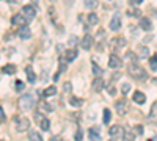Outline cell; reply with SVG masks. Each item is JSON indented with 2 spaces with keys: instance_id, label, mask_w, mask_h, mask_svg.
Returning a JSON list of instances; mask_svg holds the SVG:
<instances>
[{
  "instance_id": "42",
  "label": "cell",
  "mask_w": 157,
  "mask_h": 141,
  "mask_svg": "<svg viewBox=\"0 0 157 141\" xmlns=\"http://www.w3.org/2000/svg\"><path fill=\"white\" fill-rule=\"evenodd\" d=\"M129 16H140V11L138 9H134V11H130Z\"/></svg>"
},
{
  "instance_id": "37",
  "label": "cell",
  "mask_w": 157,
  "mask_h": 141,
  "mask_svg": "<svg viewBox=\"0 0 157 141\" xmlns=\"http://www.w3.org/2000/svg\"><path fill=\"white\" fill-rule=\"evenodd\" d=\"M107 91H109V94H110V96H115V94H116V88H115L113 85H110V86L107 88Z\"/></svg>"
},
{
  "instance_id": "7",
  "label": "cell",
  "mask_w": 157,
  "mask_h": 141,
  "mask_svg": "<svg viewBox=\"0 0 157 141\" xmlns=\"http://www.w3.org/2000/svg\"><path fill=\"white\" fill-rule=\"evenodd\" d=\"M80 46H82L83 50H90L91 47H93V36L86 33L82 39H80Z\"/></svg>"
},
{
  "instance_id": "14",
  "label": "cell",
  "mask_w": 157,
  "mask_h": 141,
  "mask_svg": "<svg viewBox=\"0 0 157 141\" xmlns=\"http://www.w3.org/2000/svg\"><path fill=\"white\" fill-rule=\"evenodd\" d=\"M25 74H27V80L30 82V83H35L36 82V74H35V71H33V66H25Z\"/></svg>"
},
{
  "instance_id": "22",
  "label": "cell",
  "mask_w": 157,
  "mask_h": 141,
  "mask_svg": "<svg viewBox=\"0 0 157 141\" xmlns=\"http://www.w3.org/2000/svg\"><path fill=\"white\" fill-rule=\"evenodd\" d=\"M138 57H140V58H148V57H149V49H148L146 46L138 47Z\"/></svg>"
},
{
  "instance_id": "34",
  "label": "cell",
  "mask_w": 157,
  "mask_h": 141,
  "mask_svg": "<svg viewBox=\"0 0 157 141\" xmlns=\"http://www.w3.org/2000/svg\"><path fill=\"white\" fill-rule=\"evenodd\" d=\"M64 69H66V66H64V65H61V66H60V69H58V72H57V74L54 75V80H55V82H57V80L60 79V74H61V72H63Z\"/></svg>"
},
{
  "instance_id": "10",
  "label": "cell",
  "mask_w": 157,
  "mask_h": 141,
  "mask_svg": "<svg viewBox=\"0 0 157 141\" xmlns=\"http://www.w3.org/2000/svg\"><path fill=\"white\" fill-rule=\"evenodd\" d=\"M22 13H24V16L27 17L29 20H32V19L35 17V14H36V9H35L33 5H25V6L22 8Z\"/></svg>"
},
{
  "instance_id": "32",
  "label": "cell",
  "mask_w": 157,
  "mask_h": 141,
  "mask_svg": "<svg viewBox=\"0 0 157 141\" xmlns=\"http://www.w3.org/2000/svg\"><path fill=\"white\" fill-rule=\"evenodd\" d=\"M71 89H72V83L71 82H64L63 83V91L64 93H71Z\"/></svg>"
},
{
  "instance_id": "38",
  "label": "cell",
  "mask_w": 157,
  "mask_h": 141,
  "mask_svg": "<svg viewBox=\"0 0 157 141\" xmlns=\"http://www.w3.org/2000/svg\"><path fill=\"white\" fill-rule=\"evenodd\" d=\"M134 132H135L137 135H141V133H143V125H135Z\"/></svg>"
},
{
  "instance_id": "41",
  "label": "cell",
  "mask_w": 157,
  "mask_h": 141,
  "mask_svg": "<svg viewBox=\"0 0 157 141\" xmlns=\"http://www.w3.org/2000/svg\"><path fill=\"white\" fill-rule=\"evenodd\" d=\"M69 44H71V46L77 44V38H75V36H71V39H69Z\"/></svg>"
},
{
  "instance_id": "31",
  "label": "cell",
  "mask_w": 157,
  "mask_h": 141,
  "mask_svg": "<svg viewBox=\"0 0 157 141\" xmlns=\"http://www.w3.org/2000/svg\"><path fill=\"white\" fill-rule=\"evenodd\" d=\"M149 114L152 118H157V102H154V104L151 105V110H149Z\"/></svg>"
},
{
  "instance_id": "39",
  "label": "cell",
  "mask_w": 157,
  "mask_h": 141,
  "mask_svg": "<svg viewBox=\"0 0 157 141\" xmlns=\"http://www.w3.org/2000/svg\"><path fill=\"white\" fill-rule=\"evenodd\" d=\"M49 141H63V136L61 135H54V136H50Z\"/></svg>"
},
{
  "instance_id": "30",
  "label": "cell",
  "mask_w": 157,
  "mask_h": 141,
  "mask_svg": "<svg viewBox=\"0 0 157 141\" xmlns=\"http://www.w3.org/2000/svg\"><path fill=\"white\" fill-rule=\"evenodd\" d=\"M74 139H75V141H82V139H83V130H82V129H77V132H75V135H74Z\"/></svg>"
},
{
  "instance_id": "8",
  "label": "cell",
  "mask_w": 157,
  "mask_h": 141,
  "mask_svg": "<svg viewBox=\"0 0 157 141\" xmlns=\"http://www.w3.org/2000/svg\"><path fill=\"white\" fill-rule=\"evenodd\" d=\"M35 119H36V122H39V127H41V130H49V127H50V121L47 119V118H44V116H41V114H36L35 116Z\"/></svg>"
},
{
  "instance_id": "12",
  "label": "cell",
  "mask_w": 157,
  "mask_h": 141,
  "mask_svg": "<svg viewBox=\"0 0 157 141\" xmlns=\"http://www.w3.org/2000/svg\"><path fill=\"white\" fill-rule=\"evenodd\" d=\"M88 136L93 141H99L101 139V127H91L88 130Z\"/></svg>"
},
{
  "instance_id": "2",
  "label": "cell",
  "mask_w": 157,
  "mask_h": 141,
  "mask_svg": "<svg viewBox=\"0 0 157 141\" xmlns=\"http://www.w3.org/2000/svg\"><path fill=\"white\" fill-rule=\"evenodd\" d=\"M127 72L130 77H134L137 80H146V72L140 65H135V63H130L127 66Z\"/></svg>"
},
{
  "instance_id": "5",
  "label": "cell",
  "mask_w": 157,
  "mask_h": 141,
  "mask_svg": "<svg viewBox=\"0 0 157 141\" xmlns=\"http://www.w3.org/2000/svg\"><path fill=\"white\" fill-rule=\"evenodd\" d=\"M121 66H123V60L118 57V55H110V58H109V68L120 69Z\"/></svg>"
},
{
  "instance_id": "43",
  "label": "cell",
  "mask_w": 157,
  "mask_h": 141,
  "mask_svg": "<svg viewBox=\"0 0 157 141\" xmlns=\"http://www.w3.org/2000/svg\"><path fill=\"white\" fill-rule=\"evenodd\" d=\"M141 2H143V0H130V3H132V5H135V6H137V5H140Z\"/></svg>"
},
{
  "instance_id": "35",
  "label": "cell",
  "mask_w": 157,
  "mask_h": 141,
  "mask_svg": "<svg viewBox=\"0 0 157 141\" xmlns=\"http://www.w3.org/2000/svg\"><path fill=\"white\" fill-rule=\"evenodd\" d=\"M130 91V85L129 83H123V86H121V93L123 94H127Z\"/></svg>"
},
{
  "instance_id": "18",
  "label": "cell",
  "mask_w": 157,
  "mask_h": 141,
  "mask_svg": "<svg viewBox=\"0 0 157 141\" xmlns=\"http://www.w3.org/2000/svg\"><path fill=\"white\" fill-rule=\"evenodd\" d=\"M140 27L145 30V32H149V30L152 28L151 19H148V17H141V19H140Z\"/></svg>"
},
{
  "instance_id": "6",
  "label": "cell",
  "mask_w": 157,
  "mask_h": 141,
  "mask_svg": "<svg viewBox=\"0 0 157 141\" xmlns=\"http://www.w3.org/2000/svg\"><path fill=\"white\" fill-rule=\"evenodd\" d=\"M121 28V16L118 14V13H115L112 20H110V30L116 32V30H120Z\"/></svg>"
},
{
  "instance_id": "36",
  "label": "cell",
  "mask_w": 157,
  "mask_h": 141,
  "mask_svg": "<svg viewBox=\"0 0 157 141\" xmlns=\"http://www.w3.org/2000/svg\"><path fill=\"white\" fill-rule=\"evenodd\" d=\"M16 91H17V93L24 91V83H22L21 80H17V82H16Z\"/></svg>"
},
{
  "instance_id": "28",
  "label": "cell",
  "mask_w": 157,
  "mask_h": 141,
  "mask_svg": "<svg viewBox=\"0 0 157 141\" xmlns=\"http://www.w3.org/2000/svg\"><path fill=\"white\" fill-rule=\"evenodd\" d=\"M134 138H135V135L129 130H126L124 135H123V141H134Z\"/></svg>"
},
{
  "instance_id": "3",
  "label": "cell",
  "mask_w": 157,
  "mask_h": 141,
  "mask_svg": "<svg viewBox=\"0 0 157 141\" xmlns=\"http://www.w3.org/2000/svg\"><path fill=\"white\" fill-rule=\"evenodd\" d=\"M29 127H30L29 118H25V116H17L16 118V130L17 132H25Z\"/></svg>"
},
{
  "instance_id": "15",
  "label": "cell",
  "mask_w": 157,
  "mask_h": 141,
  "mask_svg": "<svg viewBox=\"0 0 157 141\" xmlns=\"http://www.w3.org/2000/svg\"><path fill=\"white\" fill-rule=\"evenodd\" d=\"M17 35H19L21 39H30V38H32V32H30L29 27H21Z\"/></svg>"
},
{
  "instance_id": "11",
  "label": "cell",
  "mask_w": 157,
  "mask_h": 141,
  "mask_svg": "<svg viewBox=\"0 0 157 141\" xmlns=\"http://www.w3.org/2000/svg\"><path fill=\"white\" fill-rule=\"evenodd\" d=\"M109 133H110V136L115 139V138H118V136H123V135H124V130H123L121 125H112L110 130H109Z\"/></svg>"
},
{
  "instance_id": "4",
  "label": "cell",
  "mask_w": 157,
  "mask_h": 141,
  "mask_svg": "<svg viewBox=\"0 0 157 141\" xmlns=\"http://www.w3.org/2000/svg\"><path fill=\"white\" fill-rule=\"evenodd\" d=\"M29 22L30 20L25 17L24 14H14V16H13V19H11V24L13 25H17V27H27Z\"/></svg>"
},
{
  "instance_id": "23",
  "label": "cell",
  "mask_w": 157,
  "mask_h": 141,
  "mask_svg": "<svg viewBox=\"0 0 157 141\" xmlns=\"http://www.w3.org/2000/svg\"><path fill=\"white\" fill-rule=\"evenodd\" d=\"M55 94H57V88L55 86H49V88H46L43 91L44 97H50V96H55Z\"/></svg>"
},
{
  "instance_id": "16",
  "label": "cell",
  "mask_w": 157,
  "mask_h": 141,
  "mask_svg": "<svg viewBox=\"0 0 157 141\" xmlns=\"http://www.w3.org/2000/svg\"><path fill=\"white\" fill-rule=\"evenodd\" d=\"M75 58H77V50H75V49H69V50H66V52H64V61L71 63V61H74Z\"/></svg>"
},
{
  "instance_id": "25",
  "label": "cell",
  "mask_w": 157,
  "mask_h": 141,
  "mask_svg": "<svg viewBox=\"0 0 157 141\" xmlns=\"http://www.w3.org/2000/svg\"><path fill=\"white\" fill-rule=\"evenodd\" d=\"M69 104H71L72 107H80V105L83 104V100H82L80 97H75V96H72V97L69 99Z\"/></svg>"
},
{
  "instance_id": "44",
  "label": "cell",
  "mask_w": 157,
  "mask_h": 141,
  "mask_svg": "<svg viewBox=\"0 0 157 141\" xmlns=\"http://www.w3.org/2000/svg\"><path fill=\"white\" fill-rule=\"evenodd\" d=\"M110 141H116V139H110Z\"/></svg>"
},
{
  "instance_id": "13",
  "label": "cell",
  "mask_w": 157,
  "mask_h": 141,
  "mask_svg": "<svg viewBox=\"0 0 157 141\" xmlns=\"http://www.w3.org/2000/svg\"><path fill=\"white\" fill-rule=\"evenodd\" d=\"M91 88H93L94 93H101V89L104 88V80H102V77H94L93 83H91Z\"/></svg>"
},
{
  "instance_id": "26",
  "label": "cell",
  "mask_w": 157,
  "mask_h": 141,
  "mask_svg": "<svg viewBox=\"0 0 157 141\" xmlns=\"http://www.w3.org/2000/svg\"><path fill=\"white\" fill-rule=\"evenodd\" d=\"M91 66H93V74H94L96 77H101V75H102V69L98 66V63H96V61L91 63Z\"/></svg>"
},
{
  "instance_id": "20",
  "label": "cell",
  "mask_w": 157,
  "mask_h": 141,
  "mask_svg": "<svg viewBox=\"0 0 157 141\" xmlns=\"http://www.w3.org/2000/svg\"><path fill=\"white\" fill-rule=\"evenodd\" d=\"M86 22H88V25H96L99 22V17H98L96 13H90L86 16Z\"/></svg>"
},
{
  "instance_id": "33",
  "label": "cell",
  "mask_w": 157,
  "mask_h": 141,
  "mask_svg": "<svg viewBox=\"0 0 157 141\" xmlns=\"http://www.w3.org/2000/svg\"><path fill=\"white\" fill-rule=\"evenodd\" d=\"M149 65H151V71H157V57H152L149 60Z\"/></svg>"
},
{
  "instance_id": "19",
  "label": "cell",
  "mask_w": 157,
  "mask_h": 141,
  "mask_svg": "<svg viewBox=\"0 0 157 141\" xmlns=\"http://www.w3.org/2000/svg\"><path fill=\"white\" fill-rule=\"evenodd\" d=\"M112 47H124L126 46V39H124V38H113V39H112Z\"/></svg>"
},
{
  "instance_id": "21",
  "label": "cell",
  "mask_w": 157,
  "mask_h": 141,
  "mask_svg": "<svg viewBox=\"0 0 157 141\" xmlns=\"http://www.w3.org/2000/svg\"><path fill=\"white\" fill-rule=\"evenodd\" d=\"M29 139L30 141H43V136L38 133V130H30L29 132Z\"/></svg>"
},
{
  "instance_id": "40",
  "label": "cell",
  "mask_w": 157,
  "mask_h": 141,
  "mask_svg": "<svg viewBox=\"0 0 157 141\" xmlns=\"http://www.w3.org/2000/svg\"><path fill=\"white\" fill-rule=\"evenodd\" d=\"M5 121V113H3V108L0 107V122H3Z\"/></svg>"
},
{
  "instance_id": "24",
  "label": "cell",
  "mask_w": 157,
  "mask_h": 141,
  "mask_svg": "<svg viewBox=\"0 0 157 141\" xmlns=\"http://www.w3.org/2000/svg\"><path fill=\"white\" fill-rule=\"evenodd\" d=\"M2 72H3V74H11V75H13V74L16 72V66H14V65H5V66L2 68Z\"/></svg>"
},
{
  "instance_id": "29",
  "label": "cell",
  "mask_w": 157,
  "mask_h": 141,
  "mask_svg": "<svg viewBox=\"0 0 157 141\" xmlns=\"http://www.w3.org/2000/svg\"><path fill=\"white\" fill-rule=\"evenodd\" d=\"M83 5H85L86 8H90V9H93V8H96V6H98L99 3L96 2V0H88V2H85Z\"/></svg>"
},
{
  "instance_id": "1",
  "label": "cell",
  "mask_w": 157,
  "mask_h": 141,
  "mask_svg": "<svg viewBox=\"0 0 157 141\" xmlns=\"http://www.w3.org/2000/svg\"><path fill=\"white\" fill-rule=\"evenodd\" d=\"M17 107L21 111H29L35 107V97L32 94H24L17 100Z\"/></svg>"
},
{
  "instance_id": "17",
  "label": "cell",
  "mask_w": 157,
  "mask_h": 141,
  "mask_svg": "<svg viewBox=\"0 0 157 141\" xmlns=\"http://www.w3.org/2000/svg\"><path fill=\"white\" fill-rule=\"evenodd\" d=\"M134 102H135V104H138V105H143L146 102V96L143 94L141 91H135L134 93Z\"/></svg>"
},
{
  "instance_id": "9",
  "label": "cell",
  "mask_w": 157,
  "mask_h": 141,
  "mask_svg": "<svg viewBox=\"0 0 157 141\" xmlns=\"http://www.w3.org/2000/svg\"><path fill=\"white\" fill-rule=\"evenodd\" d=\"M115 110L116 113L120 114V116H123V114H126V110H127V104H126V100L124 99H120L115 104Z\"/></svg>"
},
{
  "instance_id": "27",
  "label": "cell",
  "mask_w": 157,
  "mask_h": 141,
  "mask_svg": "<svg viewBox=\"0 0 157 141\" xmlns=\"http://www.w3.org/2000/svg\"><path fill=\"white\" fill-rule=\"evenodd\" d=\"M112 118V111L109 108H104V124H109Z\"/></svg>"
}]
</instances>
